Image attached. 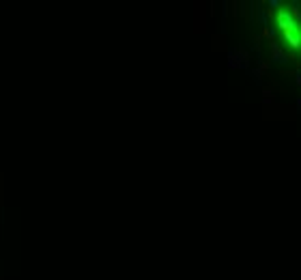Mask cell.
Segmentation results:
<instances>
[{
	"mask_svg": "<svg viewBox=\"0 0 301 280\" xmlns=\"http://www.w3.org/2000/svg\"><path fill=\"white\" fill-rule=\"evenodd\" d=\"M273 17H276V26H278L280 32H295V30H299V24L293 19L289 9L276 11V13H273Z\"/></svg>",
	"mask_w": 301,
	"mask_h": 280,
	"instance_id": "cell-1",
	"label": "cell"
},
{
	"mask_svg": "<svg viewBox=\"0 0 301 280\" xmlns=\"http://www.w3.org/2000/svg\"><path fill=\"white\" fill-rule=\"evenodd\" d=\"M282 39L293 47V50H301V35H299V30H295V32H282Z\"/></svg>",
	"mask_w": 301,
	"mask_h": 280,
	"instance_id": "cell-2",
	"label": "cell"
},
{
	"mask_svg": "<svg viewBox=\"0 0 301 280\" xmlns=\"http://www.w3.org/2000/svg\"><path fill=\"white\" fill-rule=\"evenodd\" d=\"M271 50H273V58L276 60H280V63H284V60H289V56H286V54L280 50V45L276 43V41H271Z\"/></svg>",
	"mask_w": 301,
	"mask_h": 280,
	"instance_id": "cell-3",
	"label": "cell"
},
{
	"mask_svg": "<svg viewBox=\"0 0 301 280\" xmlns=\"http://www.w3.org/2000/svg\"><path fill=\"white\" fill-rule=\"evenodd\" d=\"M295 80H297V84H301V76H297V78H295Z\"/></svg>",
	"mask_w": 301,
	"mask_h": 280,
	"instance_id": "cell-4",
	"label": "cell"
},
{
	"mask_svg": "<svg viewBox=\"0 0 301 280\" xmlns=\"http://www.w3.org/2000/svg\"><path fill=\"white\" fill-rule=\"evenodd\" d=\"M299 35H301V26H299Z\"/></svg>",
	"mask_w": 301,
	"mask_h": 280,
	"instance_id": "cell-5",
	"label": "cell"
}]
</instances>
